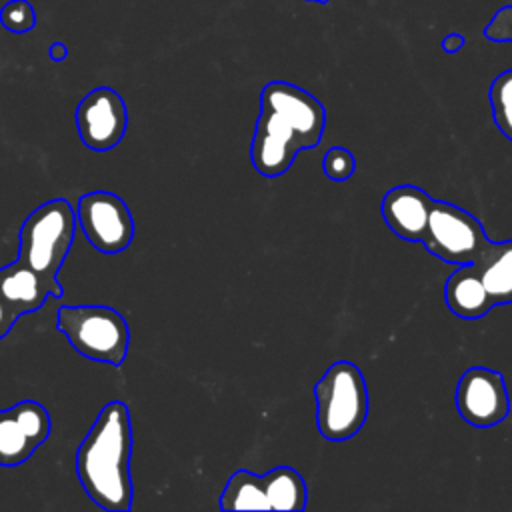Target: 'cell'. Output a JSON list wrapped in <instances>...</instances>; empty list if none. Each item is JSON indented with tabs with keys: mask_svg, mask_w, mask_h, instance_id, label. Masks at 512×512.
<instances>
[{
	"mask_svg": "<svg viewBox=\"0 0 512 512\" xmlns=\"http://www.w3.org/2000/svg\"><path fill=\"white\" fill-rule=\"evenodd\" d=\"M308 488L304 476L292 466H278L258 476L236 470L220 496V510H290L306 508Z\"/></svg>",
	"mask_w": 512,
	"mask_h": 512,
	"instance_id": "obj_6",
	"label": "cell"
},
{
	"mask_svg": "<svg viewBox=\"0 0 512 512\" xmlns=\"http://www.w3.org/2000/svg\"><path fill=\"white\" fill-rule=\"evenodd\" d=\"M482 34L492 42H512V6H502ZM488 98L496 128L512 142V68L492 80Z\"/></svg>",
	"mask_w": 512,
	"mask_h": 512,
	"instance_id": "obj_13",
	"label": "cell"
},
{
	"mask_svg": "<svg viewBox=\"0 0 512 512\" xmlns=\"http://www.w3.org/2000/svg\"><path fill=\"white\" fill-rule=\"evenodd\" d=\"M130 460V408L120 400H112L92 422L74 458L80 486L94 504L108 512L132 510L134 486Z\"/></svg>",
	"mask_w": 512,
	"mask_h": 512,
	"instance_id": "obj_2",
	"label": "cell"
},
{
	"mask_svg": "<svg viewBox=\"0 0 512 512\" xmlns=\"http://www.w3.org/2000/svg\"><path fill=\"white\" fill-rule=\"evenodd\" d=\"M50 430V414L36 400H20L0 410V466L24 464L50 436Z\"/></svg>",
	"mask_w": 512,
	"mask_h": 512,
	"instance_id": "obj_11",
	"label": "cell"
},
{
	"mask_svg": "<svg viewBox=\"0 0 512 512\" xmlns=\"http://www.w3.org/2000/svg\"><path fill=\"white\" fill-rule=\"evenodd\" d=\"M50 58H52L54 62L66 60V58H68V46L62 44V42H54V44L50 46Z\"/></svg>",
	"mask_w": 512,
	"mask_h": 512,
	"instance_id": "obj_21",
	"label": "cell"
},
{
	"mask_svg": "<svg viewBox=\"0 0 512 512\" xmlns=\"http://www.w3.org/2000/svg\"><path fill=\"white\" fill-rule=\"evenodd\" d=\"M56 326L70 346L88 360L120 366L128 354V322L110 306H60Z\"/></svg>",
	"mask_w": 512,
	"mask_h": 512,
	"instance_id": "obj_5",
	"label": "cell"
},
{
	"mask_svg": "<svg viewBox=\"0 0 512 512\" xmlns=\"http://www.w3.org/2000/svg\"><path fill=\"white\" fill-rule=\"evenodd\" d=\"M18 316L10 310V306L0 298V340L8 336V332L12 330V326L16 324Z\"/></svg>",
	"mask_w": 512,
	"mask_h": 512,
	"instance_id": "obj_19",
	"label": "cell"
},
{
	"mask_svg": "<svg viewBox=\"0 0 512 512\" xmlns=\"http://www.w3.org/2000/svg\"><path fill=\"white\" fill-rule=\"evenodd\" d=\"M74 122L86 148L106 152L122 142L128 126V110L114 88L98 86L78 102Z\"/></svg>",
	"mask_w": 512,
	"mask_h": 512,
	"instance_id": "obj_10",
	"label": "cell"
},
{
	"mask_svg": "<svg viewBox=\"0 0 512 512\" xmlns=\"http://www.w3.org/2000/svg\"><path fill=\"white\" fill-rule=\"evenodd\" d=\"M0 24L14 34H24L36 26V12L28 0H10L0 8Z\"/></svg>",
	"mask_w": 512,
	"mask_h": 512,
	"instance_id": "obj_17",
	"label": "cell"
},
{
	"mask_svg": "<svg viewBox=\"0 0 512 512\" xmlns=\"http://www.w3.org/2000/svg\"><path fill=\"white\" fill-rule=\"evenodd\" d=\"M444 298L450 312L466 320L482 318L494 308V302L472 264L456 266L444 284Z\"/></svg>",
	"mask_w": 512,
	"mask_h": 512,
	"instance_id": "obj_15",
	"label": "cell"
},
{
	"mask_svg": "<svg viewBox=\"0 0 512 512\" xmlns=\"http://www.w3.org/2000/svg\"><path fill=\"white\" fill-rule=\"evenodd\" d=\"M454 402L462 420L476 428L496 426L510 414L504 376L486 366H472L460 376Z\"/></svg>",
	"mask_w": 512,
	"mask_h": 512,
	"instance_id": "obj_9",
	"label": "cell"
},
{
	"mask_svg": "<svg viewBox=\"0 0 512 512\" xmlns=\"http://www.w3.org/2000/svg\"><path fill=\"white\" fill-rule=\"evenodd\" d=\"M316 426L332 442L350 440L368 418V386L362 370L350 360H336L314 386Z\"/></svg>",
	"mask_w": 512,
	"mask_h": 512,
	"instance_id": "obj_4",
	"label": "cell"
},
{
	"mask_svg": "<svg viewBox=\"0 0 512 512\" xmlns=\"http://www.w3.org/2000/svg\"><path fill=\"white\" fill-rule=\"evenodd\" d=\"M462 46H464V36H462V34H456V32L446 34L444 40H442V50H444L446 54H456Z\"/></svg>",
	"mask_w": 512,
	"mask_h": 512,
	"instance_id": "obj_20",
	"label": "cell"
},
{
	"mask_svg": "<svg viewBox=\"0 0 512 512\" xmlns=\"http://www.w3.org/2000/svg\"><path fill=\"white\" fill-rule=\"evenodd\" d=\"M472 266L494 306L512 304V240L492 242Z\"/></svg>",
	"mask_w": 512,
	"mask_h": 512,
	"instance_id": "obj_16",
	"label": "cell"
},
{
	"mask_svg": "<svg viewBox=\"0 0 512 512\" xmlns=\"http://www.w3.org/2000/svg\"><path fill=\"white\" fill-rule=\"evenodd\" d=\"M52 296L48 284L22 260H14L0 268V298L20 318L36 312Z\"/></svg>",
	"mask_w": 512,
	"mask_h": 512,
	"instance_id": "obj_14",
	"label": "cell"
},
{
	"mask_svg": "<svg viewBox=\"0 0 512 512\" xmlns=\"http://www.w3.org/2000/svg\"><path fill=\"white\" fill-rule=\"evenodd\" d=\"M308 2H318V4H326L328 0H308Z\"/></svg>",
	"mask_w": 512,
	"mask_h": 512,
	"instance_id": "obj_22",
	"label": "cell"
},
{
	"mask_svg": "<svg viewBox=\"0 0 512 512\" xmlns=\"http://www.w3.org/2000/svg\"><path fill=\"white\" fill-rule=\"evenodd\" d=\"M426 250L448 264H474L492 244L480 220L464 208L434 200L422 238Z\"/></svg>",
	"mask_w": 512,
	"mask_h": 512,
	"instance_id": "obj_7",
	"label": "cell"
},
{
	"mask_svg": "<svg viewBox=\"0 0 512 512\" xmlns=\"http://www.w3.org/2000/svg\"><path fill=\"white\" fill-rule=\"evenodd\" d=\"M322 170L324 174L334 180V182H344L348 180L354 170H356V160L352 156L350 150H346L344 146H332L322 160Z\"/></svg>",
	"mask_w": 512,
	"mask_h": 512,
	"instance_id": "obj_18",
	"label": "cell"
},
{
	"mask_svg": "<svg viewBox=\"0 0 512 512\" xmlns=\"http://www.w3.org/2000/svg\"><path fill=\"white\" fill-rule=\"evenodd\" d=\"M326 128V108L308 90L272 80L260 90V110L250 144L254 170L278 178L290 170L298 152L316 148Z\"/></svg>",
	"mask_w": 512,
	"mask_h": 512,
	"instance_id": "obj_1",
	"label": "cell"
},
{
	"mask_svg": "<svg viewBox=\"0 0 512 512\" xmlns=\"http://www.w3.org/2000/svg\"><path fill=\"white\" fill-rule=\"evenodd\" d=\"M432 202L434 200L426 190L414 184H400L384 194L380 212L386 226L400 240L422 242Z\"/></svg>",
	"mask_w": 512,
	"mask_h": 512,
	"instance_id": "obj_12",
	"label": "cell"
},
{
	"mask_svg": "<svg viewBox=\"0 0 512 512\" xmlns=\"http://www.w3.org/2000/svg\"><path fill=\"white\" fill-rule=\"evenodd\" d=\"M76 224L90 246L102 254H118L134 240V218L126 202L108 190L86 192L76 206Z\"/></svg>",
	"mask_w": 512,
	"mask_h": 512,
	"instance_id": "obj_8",
	"label": "cell"
},
{
	"mask_svg": "<svg viewBox=\"0 0 512 512\" xmlns=\"http://www.w3.org/2000/svg\"><path fill=\"white\" fill-rule=\"evenodd\" d=\"M76 226L72 204L54 198L32 210L20 228L18 260L42 276L54 298L62 296L58 272L72 248Z\"/></svg>",
	"mask_w": 512,
	"mask_h": 512,
	"instance_id": "obj_3",
	"label": "cell"
}]
</instances>
